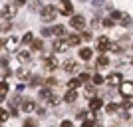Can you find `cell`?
I'll use <instances>...</instances> for the list:
<instances>
[{
  "mask_svg": "<svg viewBox=\"0 0 133 127\" xmlns=\"http://www.w3.org/2000/svg\"><path fill=\"white\" fill-rule=\"evenodd\" d=\"M56 16H58L56 6H44V8L40 10V18H42L44 22H52V20H56Z\"/></svg>",
  "mask_w": 133,
  "mask_h": 127,
  "instance_id": "cell-1",
  "label": "cell"
},
{
  "mask_svg": "<svg viewBox=\"0 0 133 127\" xmlns=\"http://www.w3.org/2000/svg\"><path fill=\"white\" fill-rule=\"evenodd\" d=\"M60 14H64V16H72V12H74V4H72V0H60Z\"/></svg>",
  "mask_w": 133,
  "mask_h": 127,
  "instance_id": "cell-2",
  "label": "cell"
},
{
  "mask_svg": "<svg viewBox=\"0 0 133 127\" xmlns=\"http://www.w3.org/2000/svg\"><path fill=\"white\" fill-rule=\"evenodd\" d=\"M119 91L123 97H133V83L131 82H121L119 83Z\"/></svg>",
  "mask_w": 133,
  "mask_h": 127,
  "instance_id": "cell-3",
  "label": "cell"
},
{
  "mask_svg": "<svg viewBox=\"0 0 133 127\" xmlns=\"http://www.w3.org/2000/svg\"><path fill=\"white\" fill-rule=\"evenodd\" d=\"M70 24H72V28H76V30H83V26H85V18L79 16V14H76V16L70 18Z\"/></svg>",
  "mask_w": 133,
  "mask_h": 127,
  "instance_id": "cell-4",
  "label": "cell"
},
{
  "mask_svg": "<svg viewBox=\"0 0 133 127\" xmlns=\"http://www.w3.org/2000/svg\"><path fill=\"white\" fill-rule=\"evenodd\" d=\"M105 82L109 83V85H119V83L123 82V77H121V73H119V72H115V73H109Z\"/></svg>",
  "mask_w": 133,
  "mask_h": 127,
  "instance_id": "cell-5",
  "label": "cell"
},
{
  "mask_svg": "<svg viewBox=\"0 0 133 127\" xmlns=\"http://www.w3.org/2000/svg\"><path fill=\"white\" fill-rule=\"evenodd\" d=\"M16 16V6H8L6 4L4 8H2V18H6V20H10V18Z\"/></svg>",
  "mask_w": 133,
  "mask_h": 127,
  "instance_id": "cell-6",
  "label": "cell"
},
{
  "mask_svg": "<svg viewBox=\"0 0 133 127\" xmlns=\"http://www.w3.org/2000/svg\"><path fill=\"white\" fill-rule=\"evenodd\" d=\"M107 48H109V40H107L105 36H101V38H97V48H95V50L103 54V52H105Z\"/></svg>",
  "mask_w": 133,
  "mask_h": 127,
  "instance_id": "cell-7",
  "label": "cell"
},
{
  "mask_svg": "<svg viewBox=\"0 0 133 127\" xmlns=\"http://www.w3.org/2000/svg\"><path fill=\"white\" fill-rule=\"evenodd\" d=\"M70 44H68V40H56L54 42V50L56 52H68Z\"/></svg>",
  "mask_w": 133,
  "mask_h": 127,
  "instance_id": "cell-8",
  "label": "cell"
},
{
  "mask_svg": "<svg viewBox=\"0 0 133 127\" xmlns=\"http://www.w3.org/2000/svg\"><path fill=\"white\" fill-rule=\"evenodd\" d=\"M101 105H103V99H101V97H91V101H89V109L95 113V111L101 109Z\"/></svg>",
  "mask_w": 133,
  "mask_h": 127,
  "instance_id": "cell-9",
  "label": "cell"
},
{
  "mask_svg": "<svg viewBox=\"0 0 133 127\" xmlns=\"http://www.w3.org/2000/svg\"><path fill=\"white\" fill-rule=\"evenodd\" d=\"M117 22L121 24V26H131V16H129V14H125V12H121V14H119V18H117Z\"/></svg>",
  "mask_w": 133,
  "mask_h": 127,
  "instance_id": "cell-10",
  "label": "cell"
},
{
  "mask_svg": "<svg viewBox=\"0 0 133 127\" xmlns=\"http://www.w3.org/2000/svg\"><path fill=\"white\" fill-rule=\"evenodd\" d=\"M58 66H60V64H58V60H56V58H46V68H48L50 72H54Z\"/></svg>",
  "mask_w": 133,
  "mask_h": 127,
  "instance_id": "cell-11",
  "label": "cell"
},
{
  "mask_svg": "<svg viewBox=\"0 0 133 127\" xmlns=\"http://www.w3.org/2000/svg\"><path fill=\"white\" fill-rule=\"evenodd\" d=\"M76 97H78V93H76L74 89H68L66 95H64V99H66L68 103H74V101H76Z\"/></svg>",
  "mask_w": 133,
  "mask_h": 127,
  "instance_id": "cell-12",
  "label": "cell"
},
{
  "mask_svg": "<svg viewBox=\"0 0 133 127\" xmlns=\"http://www.w3.org/2000/svg\"><path fill=\"white\" fill-rule=\"evenodd\" d=\"M76 68H78V64H76L74 60H66V64H64V70H66L68 73H72Z\"/></svg>",
  "mask_w": 133,
  "mask_h": 127,
  "instance_id": "cell-13",
  "label": "cell"
},
{
  "mask_svg": "<svg viewBox=\"0 0 133 127\" xmlns=\"http://www.w3.org/2000/svg\"><path fill=\"white\" fill-rule=\"evenodd\" d=\"M91 54H94V52L89 50V48H82V50H79V58H82V60H85V62L91 58Z\"/></svg>",
  "mask_w": 133,
  "mask_h": 127,
  "instance_id": "cell-14",
  "label": "cell"
},
{
  "mask_svg": "<svg viewBox=\"0 0 133 127\" xmlns=\"http://www.w3.org/2000/svg\"><path fill=\"white\" fill-rule=\"evenodd\" d=\"M107 64H109V60H107L105 56H99V58H97V62H95V66L99 68V70H103V68L107 66Z\"/></svg>",
  "mask_w": 133,
  "mask_h": 127,
  "instance_id": "cell-15",
  "label": "cell"
},
{
  "mask_svg": "<svg viewBox=\"0 0 133 127\" xmlns=\"http://www.w3.org/2000/svg\"><path fill=\"white\" fill-rule=\"evenodd\" d=\"M22 109L26 111V113H30V111L36 109V103H34V101H24V103H22Z\"/></svg>",
  "mask_w": 133,
  "mask_h": 127,
  "instance_id": "cell-16",
  "label": "cell"
},
{
  "mask_svg": "<svg viewBox=\"0 0 133 127\" xmlns=\"http://www.w3.org/2000/svg\"><path fill=\"white\" fill-rule=\"evenodd\" d=\"M18 62H20V64H28V62H30V54H28V52H20V54H18Z\"/></svg>",
  "mask_w": 133,
  "mask_h": 127,
  "instance_id": "cell-17",
  "label": "cell"
},
{
  "mask_svg": "<svg viewBox=\"0 0 133 127\" xmlns=\"http://www.w3.org/2000/svg\"><path fill=\"white\" fill-rule=\"evenodd\" d=\"M28 2H30V10H34V12L42 10V4H40V0H28Z\"/></svg>",
  "mask_w": 133,
  "mask_h": 127,
  "instance_id": "cell-18",
  "label": "cell"
},
{
  "mask_svg": "<svg viewBox=\"0 0 133 127\" xmlns=\"http://www.w3.org/2000/svg\"><path fill=\"white\" fill-rule=\"evenodd\" d=\"M6 93H8V82H0V97L4 99Z\"/></svg>",
  "mask_w": 133,
  "mask_h": 127,
  "instance_id": "cell-19",
  "label": "cell"
},
{
  "mask_svg": "<svg viewBox=\"0 0 133 127\" xmlns=\"http://www.w3.org/2000/svg\"><path fill=\"white\" fill-rule=\"evenodd\" d=\"M79 83H82V82H79V77H72V79L68 82V89H76Z\"/></svg>",
  "mask_w": 133,
  "mask_h": 127,
  "instance_id": "cell-20",
  "label": "cell"
},
{
  "mask_svg": "<svg viewBox=\"0 0 133 127\" xmlns=\"http://www.w3.org/2000/svg\"><path fill=\"white\" fill-rule=\"evenodd\" d=\"M42 48H44V44H42V40H32V50L40 52Z\"/></svg>",
  "mask_w": 133,
  "mask_h": 127,
  "instance_id": "cell-21",
  "label": "cell"
},
{
  "mask_svg": "<svg viewBox=\"0 0 133 127\" xmlns=\"http://www.w3.org/2000/svg\"><path fill=\"white\" fill-rule=\"evenodd\" d=\"M64 32H66V28H64V26H54V28H52V36H54V34H56V36H62Z\"/></svg>",
  "mask_w": 133,
  "mask_h": 127,
  "instance_id": "cell-22",
  "label": "cell"
},
{
  "mask_svg": "<svg viewBox=\"0 0 133 127\" xmlns=\"http://www.w3.org/2000/svg\"><path fill=\"white\" fill-rule=\"evenodd\" d=\"M79 42H82L79 36H70V38H68V44H70V46H78Z\"/></svg>",
  "mask_w": 133,
  "mask_h": 127,
  "instance_id": "cell-23",
  "label": "cell"
},
{
  "mask_svg": "<svg viewBox=\"0 0 133 127\" xmlns=\"http://www.w3.org/2000/svg\"><path fill=\"white\" fill-rule=\"evenodd\" d=\"M40 97H42V99H50V97H52V91H50V89H40Z\"/></svg>",
  "mask_w": 133,
  "mask_h": 127,
  "instance_id": "cell-24",
  "label": "cell"
},
{
  "mask_svg": "<svg viewBox=\"0 0 133 127\" xmlns=\"http://www.w3.org/2000/svg\"><path fill=\"white\" fill-rule=\"evenodd\" d=\"M32 40H34V36L28 32V34H24V36H22V44H32Z\"/></svg>",
  "mask_w": 133,
  "mask_h": 127,
  "instance_id": "cell-25",
  "label": "cell"
},
{
  "mask_svg": "<svg viewBox=\"0 0 133 127\" xmlns=\"http://www.w3.org/2000/svg\"><path fill=\"white\" fill-rule=\"evenodd\" d=\"M4 121H8V111L0 107V123H4Z\"/></svg>",
  "mask_w": 133,
  "mask_h": 127,
  "instance_id": "cell-26",
  "label": "cell"
},
{
  "mask_svg": "<svg viewBox=\"0 0 133 127\" xmlns=\"http://www.w3.org/2000/svg\"><path fill=\"white\" fill-rule=\"evenodd\" d=\"M105 109H107V113H115V111L119 109V105H117V103H109Z\"/></svg>",
  "mask_w": 133,
  "mask_h": 127,
  "instance_id": "cell-27",
  "label": "cell"
},
{
  "mask_svg": "<svg viewBox=\"0 0 133 127\" xmlns=\"http://www.w3.org/2000/svg\"><path fill=\"white\" fill-rule=\"evenodd\" d=\"M107 50L115 52V54H119V52H123V50H121V46H119V44H109V48H107Z\"/></svg>",
  "mask_w": 133,
  "mask_h": 127,
  "instance_id": "cell-28",
  "label": "cell"
},
{
  "mask_svg": "<svg viewBox=\"0 0 133 127\" xmlns=\"http://www.w3.org/2000/svg\"><path fill=\"white\" fill-rule=\"evenodd\" d=\"M101 83H103V76L95 73V76H94V85H101Z\"/></svg>",
  "mask_w": 133,
  "mask_h": 127,
  "instance_id": "cell-29",
  "label": "cell"
},
{
  "mask_svg": "<svg viewBox=\"0 0 133 127\" xmlns=\"http://www.w3.org/2000/svg\"><path fill=\"white\" fill-rule=\"evenodd\" d=\"M123 107H125V109L133 107V97H125V99H123Z\"/></svg>",
  "mask_w": 133,
  "mask_h": 127,
  "instance_id": "cell-30",
  "label": "cell"
},
{
  "mask_svg": "<svg viewBox=\"0 0 133 127\" xmlns=\"http://www.w3.org/2000/svg\"><path fill=\"white\" fill-rule=\"evenodd\" d=\"M42 83H44V79H42V77H38V76L32 77V85H34V88H38V85H42Z\"/></svg>",
  "mask_w": 133,
  "mask_h": 127,
  "instance_id": "cell-31",
  "label": "cell"
},
{
  "mask_svg": "<svg viewBox=\"0 0 133 127\" xmlns=\"http://www.w3.org/2000/svg\"><path fill=\"white\" fill-rule=\"evenodd\" d=\"M16 76L20 77V79H24V77H28V72H26V70H24V68H20V70H18V72H16Z\"/></svg>",
  "mask_w": 133,
  "mask_h": 127,
  "instance_id": "cell-32",
  "label": "cell"
},
{
  "mask_svg": "<svg viewBox=\"0 0 133 127\" xmlns=\"http://www.w3.org/2000/svg\"><path fill=\"white\" fill-rule=\"evenodd\" d=\"M10 22H8V20H6V22H2V24H0V30H2V32H8V30H10Z\"/></svg>",
  "mask_w": 133,
  "mask_h": 127,
  "instance_id": "cell-33",
  "label": "cell"
},
{
  "mask_svg": "<svg viewBox=\"0 0 133 127\" xmlns=\"http://www.w3.org/2000/svg\"><path fill=\"white\" fill-rule=\"evenodd\" d=\"M101 24H103L105 28H111V26H113V20H111V18H103V22H101Z\"/></svg>",
  "mask_w": 133,
  "mask_h": 127,
  "instance_id": "cell-34",
  "label": "cell"
},
{
  "mask_svg": "<svg viewBox=\"0 0 133 127\" xmlns=\"http://www.w3.org/2000/svg\"><path fill=\"white\" fill-rule=\"evenodd\" d=\"M46 83H48V85H58V79H56V77H48Z\"/></svg>",
  "mask_w": 133,
  "mask_h": 127,
  "instance_id": "cell-35",
  "label": "cell"
},
{
  "mask_svg": "<svg viewBox=\"0 0 133 127\" xmlns=\"http://www.w3.org/2000/svg\"><path fill=\"white\" fill-rule=\"evenodd\" d=\"M82 38H83V40H88V42H89V40L94 38V36H91V32H83V34H82Z\"/></svg>",
  "mask_w": 133,
  "mask_h": 127,
  "instance_id": "cell-36",
  "label": "cell"
},
{
  "mask_svg": "<svg viewBox=\"0 0 133 127\" xmlns=\"http://www.w3.org/2000/svg\"><path fill=\"white\" fill-rule=\"evenodd\" d=\"M24 127H36V123H34L32 119H26V121H24Z\"/></svg>",
  "mask_w": 133,
  "mask_h": 127,
  "instance_id": "cell-37",
  "label": "cell"
},
{
  "mask_svg": "<svg viewBox=\"0 0 133 127\" xmlns=\"http://www.w3.org/2000/svg\"><path fill=\"white\" fill-rule=\"evenodd\" d=\"M28 4V0H14V6H24Z\"/></svg>",
  "mask_w": 133,
  "mask_h": 127,
  "instance_id": "cell-38",
  "label": "cell"
},
{
  "mask_svg": "<svg viewBox=\"0 0 133 127\" xmlns=\"http://www.w3.org/2000/svg\"><path fill=\"white\" fill-rule=\"evenodd\" d=\"M60 127H74V123L72 121H68V119H66V121H62V125Z\"/></svg>",
  "mask_w": 133,
  "mask_h": 127,
  "instance_id": "cell-39",
  "label": "cell"
},
{
  "mask_svg": "<svg viewBox=\"0 0 133 127\" xmlns=\"http://www.w3.org/2000/svg\"><path fill=\"white\" fill-rule=\"evenodd\" d=\"M88 79H89L88 73H82V76H79V82H88Z\"/></svg>",
  "mask_w": 133,
  "mask_h": 127,
  "instance_id": "cell-40",
  "label": "cell"
},
{
  "mask_svg": "<svg viewBox=\"0 0 133 127\" xmlns=\"http://www.w3.org/2000/svg\"><path fill=\"white\" fill-rule=\"evenodd\" d=\"M42 34H44V36H52V30H48V28H44V30H42Z\"/></svg>",
  "mask_w": 133,
  "mask_h": 127,
  "instance_id": "cell-41",
  "label": "cell"
},
{
  "mask_svg": "<svg viewBox=\"0 0 133 127\" xmlns=\"http://www.w3.org/2000/svg\"><path fill=\"white\" fill-rule=\"evenodd\" d=\"M94 125H95L94 121H83V127H94Z\"/></svg>",
  "mask_w": 133,
  "mask_h": 127,
  "instance_id": "cell-42",
  "label": "cell"
},
{
  "mask_svg": "<svg viewBox=\"0 0 133 127\" xmlns=\"http://www.w3.org/2000/svg\"><path fill=\"white\" fill-rule=\"evenodd\" d=\"M38 115L40 117H46V109H38Z\"/></svg>",
  "mask_w": 133,
  "mask_h": 127,
  "instance_id": "cell-43",
  "label": "cell"
},
{
  "mask_svg": "<svg viewBox=\"0 0 133 127\" xmlns=\"http://www.w3.org/2000/svg\"><path fill=\"white\" fill-rule=\"evenodd\" d=\"M2 48H6V40H0V50Z\"/></svg>",
  "mask_w": 133,
  "mask_h": 127,
  "instance_id": "cell-44",
  "label": "cell"
},
{
  "mask_svg": "<svg viewBox=\"0 0 133 127\" xmlns=\"http://www.w3.org/2000/svg\"><path fill=\"white\" fill-rule=\"evenodd\" d=\"M131 64H133V60H131Z\"/></svg>",
  "mask_w": 133,
  "mask_h": 127,
  "instance_id": "cell-45",
  "label": "cell"
}]
</instances>
